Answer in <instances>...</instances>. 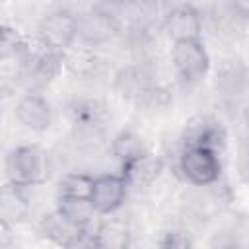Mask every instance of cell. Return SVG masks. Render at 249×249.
Here are the masks:
<instances>
[{
	"mask_svg": "<svg viewBox=\"0 0 249 249\" xmlns=\"http://www.w3.org/2000/svg\"><path fill=\"white\" fill-rule=\"evenodd\" d=\"M51 175L49 154L37 144L18 146L6 158V177L8 183L19 187H37L43 185Z\"/></svg>",
	"mask_w": 249,
	"mask_h": 249,
	"instance_id": "6da1fadb",
	"label": "cell"
},
{
	"mask_svg": "<svg viewBox=\"0 0 249 249\" xmlns=\"http://www.w3.org/2000/svg\"><path fill=\"white\" fill-rule=\"evenodd\" d=\"M179 173L195 187H208L222 175V161L218 150L208 146H183L179 154Z\"/></svg>",
	"mask_w": 249,
	"mask_h": 249,
	"instance_id": "7a4b0ae2",
	"label": "cell"
},
{
	"mask_svg": "<svg viewBox=\"0 0 249 249\" xmlns=\"http://www.w3.org/2000/svg\"><path fill=\"white\" fill-rule=\"evenodd\" d=\"M37 39L45 51L66 53L78 39V16L70 10L47 14L37 27Z\"/></svg>",
	"mask_w": 249,
	"mask_h": 249,
	"instance_id": "3957f363",
	"label": "cell"
},
{
	"mask_svg": "<svg viewBox=\"0 0 249 249\" xmlns=\"http://www.w3.org/2000/svg\"><path fill=\"white\" fill-rule=\"evenodd\" d=\"M171 62H173L177 76L187 84L200 82L210 70V54L200 39L173 41Z\"/></svg>",
	"mask_w": 249,
	"mask_h": 249,
	"instance_id": "277c9868",
	"label": "cell"
},
{
	"mask_svg": "<svg viewBox=\"0 0 249 249\" xmlns=\"http://www.w3.org/2000/svg\"><path fill=\"white\" fill-rule=\"evenodd\" d=\"M128 189L130 185L123 173H103L93 177L89 200L99 216H111L124 204Z\"/></svg>",
	"mask_w": 249,
	"mask_h": 249,
	"instance_id": "5b68a950",
	"label": "cell"
},
{
	"mask_svg": "<svg viewBox=\"0 0 249 249\" xmlns=\"http://www.w3.org/2000/svg\"><path fill=\"white\" fill-rule=\"evenodd\" d=\"M119 33L117 18L101 8L84 12L78 16V39L86 47H97L111 41Z\"/></svg>",
	"mask_w": 249,
	"mask_h": 249,
	"instance_id": "8992f818",
	"label": "cell"
},
{
	"mask_svg": "<svg viewBox=\"0 0 249 249\" xmlns=\"http://www.w3.org/2000/svg\"><path fill=\"white\" fill-rule=\"evenodd\" d=\"M39 230L49 241H53L54 245H60V247H78V245H84V241L89 237L88 226H80V224L68 220L56 208L53 212H49L47 216H43Z\"/></svg>",
	"mask_w": 249,
	"mask_h": 249,
	"instance_id": "52a82bcc",
	"label": "cell"
},
{
	"mask_svg": "<svg viewBox=\"0 0 249 249\" xmlns=\"http://www.w3.org/2000/svg\"><path fill=\"white\" fill-rule=\"evenodd\" d=\"M14 115L18 123L33 132H45L53 124V107L47 97L37 91H29L18 99Z\"/></svg>",
	"mask_w": 249,
	"mask_h": 249,
	"instance_id": "ba28073f",
	"label": "cell"
},
{
	"mask_svg": "<svg viewBox=\"0 0 249 249\" xmlns=\"http://www.w3.org/2000/svg\"><path fill=\"white\" fill-rule=\"evenodd\" d=\"M165 31L173 41L179 39H200L202 16L193 4H177L165 16Z\"/></svg>",
	"mask_w": 249,
	"mask_h": 249,
	"instance_id": "9c48e42d",
	"label": "cell"
},
{
	"mask_svg": "<svg viewBox=\"0 0 249 249\" xmlns=\"http://www.w3.org/2000/svg\"><path fill=\"white\" fill-rule=\"evenodd\" d=\"M183 140H185V146L193 144V146H208V148L220 150V146L226 140V134L222 124L216 119L208 115H198L187 123Z\"/></svg>",
	"mask_w": 249,
	"mask_h": 249,
	"instance_id": "30bf717a",
	"label": "cell"
},
{
	"mask_svg": "<svg viewBox=\"0 0 249 249\" xmlns=\"http://www.w3.org/2000/svg\"><path fill=\"white\" fill-rule=\"evenodd\" d=\"M64 64V53L45 51L37 56H33L27 64V78L35 86H47L51 84L62 70Z\"/></svg>",
	"mask_w": 249,
	"mask_h": 249,
	"instance_id": "8fae6325",
	"label": "cell"
},
{
	"mask_svg": "<svg viewBox=\"0 0 249 249\" xmlns=\"http://www.w3.org/2000/svg\"><path fill=\"white\" fill-rule=\"evenodd\" d=\"M29 212V202L25 196V187L6 183L0 193V216L4 224L21 222Z\"/></svg>",
	"mask_w": 249,
	"mask_h": 249,
	"instance_id": "7c38bea8",
	"label": "cell"
},
{
	"mask_svg": "<svg viewBox=\"0 0 249 249\" xmlns=\"http://www.w3.org/2000/svg\"><path fill=\"white\" fill-rule=\"evenodd\" d=\"M121 169L130 187H148L158 179V175L161 171V161L156 156H152L150 152H146L144 156L136 158L134 161L123 165Z\"/></svg>",
	"mask_w": 249,
	"mask_h": 249,
	"instance_id": "4fadbf2b",
	"label": "cell"
},
{
	"mask_svg": "<svg viewBox=\"0 0 249 249\" xmlns=\"http://www.w3.org/2000/svg\"><path fill=\"white\" fill-rule=\"evenodd\" d=\"M146 152H148V148L144 144V138L130 128L117 132L111 140V156L121 163V167L134 161L136 158L144 156Z\"/></svg>",
	"mask_w": 249,
	"mask_h": 249,
	"instance_id": "5bb4252c",
	"label": "cell"
},
{
	"mask_svg": "<svg viewBox=\"0 0 249 249\" xmlns=\"http://www.w3.org/2000/svg\"><path fill=\"white\" fill-rule=\"evenodd\" d=\"M128 237H130V231H128V226L124 224V220L113 218V214H111V218L107 222L99 224V228L93 231L91 243L95 247L121 249V247L128 245Z\"/></svg>",
	"mask_w": 249,
	"mask_h": 249,
	"instance_id": "9a60e30c",
	"label": "cell"
},
{
	"mask_svg": "<svg viewBox=\"0 0 249 249\" xmlns=\"http://www.w3.org/2000/svg\"><path fill=\"white\" fill-rule=\"evenodd\" d=\"M56 210L68 220L88 228L91 226L93 216H97L89 196H56Z\"/></svg>",
	"mask_w": 249,
	"mask_h": 249,
	"instance_id": "2e32d148",
	"label": "cell"
},
{
	"mask_svg": "<svg viewBox=\"0 0 249 249\" xmlns=\"http://www.w3.org/2000/svg\"><path fill=\"white\" fill-rule=\"evenodd\" d=\"M93 185V177L78 171H70L60 177L56 196H89Z\"/></svg>",
	"mask_w": 249,
	"mask_h": 249,
	"instance_id": "e0dca14e",
	"label": "cell"
},
{
	"mask_svg": "<svg viewBox=\"0 0 249 249\" xmlns=\"http://www.w3.org/2000/svg\"><path fill=\"white\" fill-rule=\"evenodd\" d=\"M245 82H247L245 70L241 68L239 62H233V60L228 62V64L222 68L220 76H218V84H220V88H222L228 95H233V91H235V93L241 91L243 86H245Z\"/></svg>",
	"mask_w": 249,
	"mask_h": 249,
	"instance_id": "ac0fdd59",
	"label": "cell"
},
{
	"mask_svg": "<svg viewBox=\"0 0 249 249\" xmlns=\"http://www.w3.org/2000/svg\"><path fill=\"white\" fill-rule=\"evenodd\" d=\"M74 123L80 128L93 130L101 124V107L95 101H80L74 105Z\"/></svg>",
	"mask_w": 249,
	"mask_h": 249,
	"instance_id": "d6986e66",
	"label": "cell"
},
{
	"mask_svg": "<svg viewBox=\"0 0 249 249\" xmlns=\"http://www.w3.org/2000/svg\"><path fill=\"white\" fill-rule=\"evenodd\" d=\"M0 53H2V58H10V56L23 58V56H25V53H27L25 43H23V39L18 35L16 29H10V27H4V29H2Z\"/></svg>",
	"mask_w": 249,
	"mask_h": 249,
	"instance_id": "ffe728a7",
	"label": "cell"
},
{
	"mask_svg": "<svg viewBox=\"0 0 249 249\" xmlns=\"http://www.w3.org/2000/svg\"><path fill=\"white\" fill-rule=\"evenodd\" d=\"M233 10L239 18L249 19V0H233Z\"/></svg>",
	"mask_w": 249,
	"mask_h": 249,
	"instance_id": "44dd1931",
	"label": "cell"
},
{
	"mask_svg": "<svg viewBox=\"0 0 249 249\" xmlns=\"http://www.w3.org/2000/svg\"><path fill=\"white\" fill-rule=\"evenodd\" d=\"M107 6H124V4H128L130 0H103Z\"/></svg>",
	"mask_w": 249,
	"mask_h": 249,
	"instance_id": "7402d4cb",
	"label": "cell"
},
{
	"mask_svg": "<svg viewBox=\"0 0 249 249\" xmlns=\"http://www.w3.org/2000/svg\"><path fill=\"white\" fill-rule=\"evenodd\" d=\"M243 119H245L247 126H249V101H247V103H245V107H243Z\"/></svg>",
	"mask_w": 249,
	"mask_h": 249,
	"instance_id": "603a6c76",
	"label": "cell"
}]
</instances>
